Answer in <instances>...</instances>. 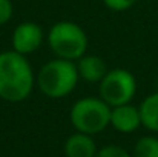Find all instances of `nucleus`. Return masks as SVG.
<instances>
[{"label": "nucleus", "mask_w": 158, "mask_h": 157, "mask_svg": "<svg viewBox=\"0 0 158 157\" xmlns=\"http://www.w3.org/2000/svg\"><path fill=\"white\" fill-rule=\"evenodd\" d=\"M12 50L23 55L37 51L43 42V31L34 22L20 23L12 33Z\"/></svg>", "instance_id": "423d86ee"}, {"label": "nucleus", "mask_w": 158, "mask_h": 157, "mask_svg": "<svg viewBox=\"0 0 158 157\" xmlns=\"http://www.w3.org/2000/svg\"><path fill=\"white\" fill-rule=\"evenodd\" d=\"M135 157H158V139L152 136L141 137L135 145Z\"/></svg>", "instance_id": "9b49d317"}, {"label": "nucleus", "mask_w": 158, "mask_h": 157, "mask_svg": "<svg viewBox=\"0 0 158 157\" xmlns=\"http://www.w3.org/2000/svg\"><path fill=\"white\" fill-rule=\"evenodd\" d=\"M78 77L77 65H74L72 60L58 57L42 66L37 76V85L45 96L60 99L74 91Z\"/></svg>", "instance_id": "f03ea898"}, {"label": "nucleus", "mask_w": 158, "mask_h": 157, "mask_svg": "<svg viewBox=\"0 0 158 157\" xmlns=\"http://www.w3.org/2000/svg\"><path fill=\"white\" fill-rule=\"evenodd\" d=\"M64 154L66 157H95L97 146L91 134L77 133L66 140Z\"/></svg>", "instance_id": "1a4fd4ad"}, {"label": "nucleus", "mask_w": 158, "mask_h": 157, "mask_svg": "<svg viewBox=\"0 0 158 157\" xmlns=\"http://www.w3.org/2000/svg\"><path fill=\"white\" fill-rule=\"evenodd\" d=\"M14 6L11 0H0V26L8 23L12 17Z\"/></svg>", "instance_id": "ddd939ff"}, {"label": "nucleus", "mask_w": 158, "mask_h": 157, "mask_svg": "<svg viewBox=\"0 0 158 157\" xmlns=\"http://www.w3.org/2000/svg\"><path fill=\"white\" fill-rule=\"evenodd\" d=\"M112 108L100 97H83L72 105L69 119L78 133L97 134L110 123Z\"/></svg>", "instance_id": "20e7f679"}, {"label": "nucleus", "mask_w": 158, "mask_h": 157, "mask_svg": "<svg viewBox=\"0 0 158 157\" xmlns=\"http://www.w3.org/2000/svg\"><path fill=\"white\" fill-rule=\"evenodd\" d=\"M110 125L120 133H134L141 125L140 109L129 103L114 106L110 111Z\"/></svg>", "instance_id": "0eeeda50"}, {"label": "nucleus", "mask_w": 158, "mask_h": 157, "mask_svg": "<svg viewBox=\"0 0 158 157\" xmlns=\"http://www.w3.org/2000/svg\"><path fill=\"white\" fill-rule=\"evenodd\" d=\"M137 93L134 74L124 68H115L106 72L100 82V97L110 108L129 103Z\"/></svg>", "instance_id": "39448f33"}, {"label": "nucleus", "mask_w": 158, "mask_h": 157, "mask_svg": "<svg viewBox=\"0 0 158 157\" xmlns=\"http://www.w3.org/2000/svg\"><path fill=\"white\" fill-rule=\"evenodd\" d=\"M34 72L29 62L17 51L0 52V99L17 103L29 97Z\"/></svg>", "instance_id": "f257e3e1"}, {"label": "nucleus", "mask_w": 158, "mask_h": 157, "mask_svg": "<svg viewBox=\"0 0 158 157\" xmlns=\"http://www.w3.org/2000/svg\"><path fill=\"white\" fill-rule=\"evenodd\" d=\"M141 125L154 133H158V93L148 96L138 106Z\"/></svg>", "instance_id": "9d476101"}, {"label": "nucleus", "mask_w": 158, "mask_h": 157, "mask_svg": "<svg viewBox=\"0 0 158 157\" xmlns=\"http://www.w3.org/2000/svg\"><path fill=\"white\" fill-rule=\"evenodd\" d=\"M48 43L52 52L66 60H78L86 54L89 40L81 26L74 22H57L48 34Z\"/></svg>", "instance_id": "7ed1b4c3"}, {"label": "nucleus", "mask_w": 158, "mask_h": 157, "mask_svg": "<svg viewBox=\"0 0 158 157\" xmlns=\"http://www.w3.org/2000/svg\"><path fill=\"white\" fill-rule=\"evenodd\" d=\"M77 69H78V76L83 80L91 82V83L102 82V79L107 72L106 63L102 57H98V55H86V54L78 59Z\"/></svg>", "instance_id": "6e6552de"}, {"label": "nucleus", "mask_w": 158, "mask_h": 157, "mask_svg": "<svg viewBox=\"0 0 158 157\" xmlns=\"http://www.w3.org/2000/svg\"><path fill=\"white\" fill-rule=\"evenodd\" d=\"M95 157H131L129 153L126 150H123L121 146H117V145H109L102 148L100 151H97Z\"/></svg>", "instance_id": "f8f14e48"}, {"label": "nucleus", "mask_w": 158, "mask_h": 157, "mask_svg": "<svg viewBox=\"0 0 158 157\" xmlns=\"http://www.w3.org/2000/svg\"><path fill=\"white\" fill-rule=\"evenodd\" d=\"M137 0H103L106 6L112 11H126L135 5Z\"/></svg>", "instance_id": "4468645a"}]
</instances>
